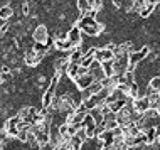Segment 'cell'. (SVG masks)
I'll return each mask as SVG.
<instances>
[{"mask_svg": "<svg viewBox=\"0 0 160 150\" xmlns=\"http://www.w3.org/2000/svg\"><path fill=\"white\" fill-rule=\"evenodd\" d=\"M46 56L47 54H39L31 48V49L24 51V64L29 66V68H34V66H37V64H41L42 61H44Z\"/></svg>", "mask_w": 160, "mask_h": 150, "instance_id": "6da1fadb", "label": "cell"}, {"mask_svg": "<svg viewBox=\"0 0 160 150\" xmlns=\"http://www.w3.org/2000/svg\"><path fill=\"white\" fill-rule=\"evenodd\" d=\"M19 123H20V117H19V115H14V117H10V118L5 120V123H3V128H5L7 135L10 137V138H17V135L20 133Z\"/></svg>", "mask_w": 160, "mask_h": 150, "instance_id": "7a4b0ae2", "label": "cell"}, {"mask_svg": "<svg viewBox=\"0 0 160 150\" xmlns=\"http://www.w3.org/2000/svg\"><path fill=\"white\" fill-rule=\"evenodd\" d=\"M148 54H150V48H148V46H143L142 49L135 51V52H130V54H128L130 68H137L142 61H145V59L148 58Z\"/></svg>", "mask_w": 160, "mask_h": 150, "instance_id": "3957f363", "label": "cell"}, {"mask_svg": "<svg viewBox=\"0 0 160 150\" xmlns=\"http://www.w3.org/2000/svg\"><path fill=\"white\" fill-rule=\"evenodd\" d=\"M115 51L110 49V48H98L96 49V54H94V59L98 62L105 64V62H110V61H115Z\"/></svg>", "mask_w": 160, "mask_h": 150, "instance_id": "277c9868", "label": "cell"}, {"mask_svg": "<svg viewBox=\"0 0 160 150\" xmlns=\"http://www.w3.org/2000/svg\"><path fill=\"white\" fill-rule=\"evenodd\" d=\"M49 37H51L49 29H47V25H44V24L36 25V29L32 31L34 42H47V41H49Z\"/></svg>", "mask_w": 160, "mask_h": 150, "instance_id": "5b68a950", "label": "cell"}, {"mask_svg": "<svg viewBox=\"0 0 160 150\" xmlns=\"http://www.w3.org/2000/svg\"><path fill=\"white\" fill-rule=\"evenodd\" d=\"M68 41L72 42L74 48H81V44H83V31L78 25H71L68 32Z\"/></svg>", "mask_w": 160, "mask_h": 150, "instance_id": "8992f818", "label": "cell"}, {"mask_svg": "<svg viewBox=\"0 0 160 150\" xmlns=\"http://www.w3.org/2000/svg\"><path fill=\"white\" fill-rule=\"evenodd\" d=\"M133 110H135L138 115L147 113V111L150 110V98H147V96L135 98V100H133Z\"/></svg>", "mask_w": 160, "mask_h": 150, "instance_id": "52a82bcc", "label": "cell"}, {"mask_svg": "<svg viewBox=\"0 0 160 150\" xmlns=\"http://www.w3.org/2000/svg\"><path fill=\"white\" fill-rule=\"evenodd\" d=\"M94 83V78L91 74H81V76H78L76 81H74V84H76V88L79 89V91H84V89H88L91 84Z\"/></svg>", "mask_w": 160, "mask_h": 150, "instance_id": "ba28073f", "label": "cell"}, {"mask_svg": "<svg viewBox=\"0 0 160 150\" xmlns=\"http://www.w3.org/2000/svg\"><path fill=\"white\" fill-rule=\"evenodd\" d=\"M14 7L12 5H2L0 7V20H3V22H8V20H12V17H14Z\"/></svg>", "mask_w": 160, "mask_h": 150, "instance_id": "9c48e42d", "label": "cell"}, {"mask_svg": "<svg viewBox=\"0 0 160 150\" xmlns=\"http://www.w3.org/2000/svg\"><path fill=\"white\" fill-rule=\"evenodd\" d=\"M54 46H56V51H59V52H71L72 49H74V46H72V42H69L68 39L66 41H56L54 42Z\"/></svg>", "mask_w": 160, "mask_h": 150, "instance_id": "30bf717a", "label": "cell"}, {"mask_svg": "<svg viewBox=\"0 0 160 150\" xmlns=\"http://www.w3.org/2000/svg\"><path fill=\"white\" fill-rule=\"evenodd\" d=\"M145 137H147V145H153L157 143V137H158V132H157V127H150L145 130Z\"/></svg>", "mask_w": 160, "mask_h": 150, "instance_id": "8fae6325", "label": "cell"}, {"mask_svg": "<svg viewBox=\"0 0 160 150\" xmlns=\"http://www.w3.org/2000/svg\"><path fill=\"white\" fill-rule=\"evenodd\" d=\"M83 143H84V140L81 138V137L74 135V137L71 138V142L68 143V147L64 148V150H81V148H83Z\"/></svg>", "mask_w": 160, "mask_h": 150, "instance_id": "7c38bea8", "label": "cell"}, {"mask_svg": "<svg viewBox=\"0 0 160 150\" xmlns=\"http://www.w3.org/2000/svg\"><path fill=\"white\" fill-rule=\"evenodd\" d=\"M83 56H84V49H83V48H74L71 52H69V61L79 64L81 59H83Z\"/></svg>", "mask_w": 160, "mask_h": 150, "instance_id": "4fadbf2b", "label": "cell"}, {"mask_svg": "<svg viewBox=\"0 0 160 150\" xmlns=\"http://www.w3.org/2000/svg\"><path fill=\"white\" fill-rule=\"evenodd\" d=\"M68 78L69 79H72V81H76V78L79 76V64L78 62H69V68H68Z\"/></svg>", "mask_w": 160, "mask_h": 150, "instance_id": "5bb4252c", "label": "cell"}, {"mask_svg": "<svg viewBox=\"0 0 160 150\" xmlns=\"http://www.w3.org/2000/svg\"><path fill=\"white\" fill-rule=\"evenodd\" d=\"M76 8H78V12L83 15L88 10H91V3H89V0H78V2H76Z\"/></svg>", "mask_w": 160, "mask_h": 150, "instance_id": "9a60e30c", "label": "cell"}, {"mask_svg": "<svg viewBox=\"0 0 160 150\" xmlns=\"http://www.w3.org/2000/svg\"><path fill=\"white\" fill-rule=\"evenodd\" d=\"M155 10H157V7H153V5H143L140 8V12H138V15H140L142 19H148Z\"/></svg>", "mask_w": 160, "mask_h": 150, "instance_id": "2e32d148", "label": "cell"}, {"mask_svg": "<svg viewBox=\"0 0 160 150\" xmlns=\"http://www.w3.org/2000/svg\"><path fill=\"white\" fill-rule=\"evenodd\" d=\"M32 49L36 51V52H39V54H47V52H49L46 42H34V44H32Z\"/></svg>", "mask_w": 160, "mask_h": 150, "instance_id": "e0dca14e", "label": "cell"}, {"mask_svg": "<svg viewBox=\"0 0 160 150\" xmlns=\"http://www.w3.org/2000/svg\"><path fill=\"white\" fill-rule=\"evenodd\" d=\"M20 15H24V17L31 15V3H29V0H22L20 2Z\"/></svg>", "mask_w": 160, "mask_h": 150, "instance_id": "ac0fdd59", "label": "cell"}, {"mask_svg": "<svg viewBox=\"0 0 160 150\" xmlns=\"http://www.w3.org/2000/svg\"><path fill=\"white\" fill-rule=\"evenodd\" d=\"M148 86L153 88V89H160V76H153V78H150Z\"/></svg>", "mask_w": 160, "mask_h": 150, "instance_id": "d6986e66", "label": "cell"}, {"mask_svg": "<svg viewBox=\"0 0 160 150\" xmlns=\"http://www.w3.org/2000/svg\"><path fill=\"white\" fill-rule=\"evenodd\" d=\"M105 123H106V130H110V132H113L120 127L118 120H108V122H105Z\"/></svg>", "mask_w": 160, "mask_h": 150, "instance_id": "ffe728a7", "label": "cell"}, {"mask_svg": "<svg viewBox=\"0 0 160 150\" xmlns=\"http://www.w3.org/2000/svg\"><path fill=\"white\" fill-rule=\"evenodd\" d=\"M99 150H115V147L113 145H101V148Z\"/></svg>", "mask_w": 160, "mask_h": 150, "instance_id": "44dd1931", "label": "cell"}, {"mask_svg": "<svg viewBox=\"0 0 160 150\" xmlns=\"http://www.w3.org/2000/svg\"><path fill=\"white\" fill-rule=\"evenodd\" d=\"M158 111H160V110H158Z\"/></svg>", "mask_w": 160, "mask_h": 150, "instance_id": "7402d4cb", "label": "cell"}]
</instances>
